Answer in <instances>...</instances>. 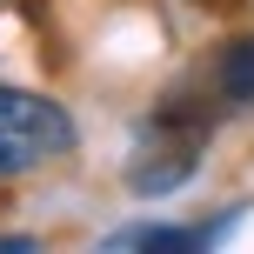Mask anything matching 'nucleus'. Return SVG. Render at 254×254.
Here are the masks:
<instances>
[{"label":"nucleus","instance_id":"3","mask_svg":"<svg viewBox=\"0 0 254 254\" xmlns=\"http://www.w3.org/2000/svg\"><path fill=\"white\" fill-rule=\"evenodd\" d=\"M214 74H221V94L228 101H254V40H228Z\"/></svg>","mask_w":254,"mask_h":254},{"label":"nucleus","instance_id":"1","mask_svg":"<svg viewBox=\"0 0 254 254\" xmlns=\"http://www.w3.org/2000/svg\"><path fill=\"white\" fill-rule=\"evenodd\" d=\"M0 134H27V140H40L47 154H67V147H74L67 107L47 101V94H27V87H0Z\"/></svg>","mask_w":254,"mask_h":254},{"label":"nucleus","instance_id":"2","mask_svg":"<svg viewBox=\"0 0 254 254\" xmlns=\"http://www.w3.org/2000/svg\"><path fill=\"white\" fill-rule=\"evenodd\" d=\"M107 248H147V254H194V248H207V234H201V228H121V234H107Z\"/></svg>","mask_w":254,"mask_h":254},{"label":"nucleus","instance_id":"4","mask_svg":"<svg viewBox=\"0 0 254 254\" xmlns=\"http://www.w3.org/2000/svg\"><path fill=\"white\" fill-rule=\"evenodd\" d=\"M34 161H47V147H40V140H27V134H0V181L27 174Z\"/></svg>","mask_w":254,"mask_h":254},{"label":"nucleus","instance_id":"5","mask_svg":"<svg viewBox=\"0 0 254 254\" xmlns=\"http://www.w3.org/2000/svg\"><path fill=\"white\" fill-rule=\"evenodd\" d=\"M34 248V234H0V254H27Z\"/></svg>","mask_w":254,"mask_h":254}]
</instances>
